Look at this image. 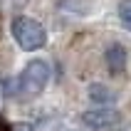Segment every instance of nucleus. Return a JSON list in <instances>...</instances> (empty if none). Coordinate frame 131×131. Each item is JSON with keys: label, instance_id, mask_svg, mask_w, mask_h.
<instances>
[{"label": "nucleus", "instance_id": "nucleus-1", "mask_svg": "<svg viewBox=\"0 0 131 131\" xmlns=\"http://www.w3.org/2000/svg\"><path fill=\"white\" fill-rule=\"evenodd\" d=\"M13 37L17 40V45L22 50H27V52L40 50L47 42L45 27L37 20H32V17H15L13 20Z\"/></svg>", "mask_w": 131, "mask_h": 131}, {"label": "nucleus", "instance_id": "nucleus-2", "mask_svg": "<svg viewBox=\"0 0 131 131\" xmlns=\"http://www.w3.org/2000/svg\"><path fill=\"white\" fill-rule=\"evenodd\" d=\"M50 82V64L45 59H32L20 74V89L25 94H40Z\"/></svg>", "mask_w": 131, "mask_h": 131}, {"label": "nucleus", "instance_id": "nucleus-3", "mask_svg": "<svg viewBox=\"0 0 131 131\" xmlns=\"http://www.w3.org/2000/svg\"><path fill=\"white\" fill-rule=\"evenodd\" d=\"M119 114L111 109H94V111H84L82 114V121H84V126H89V129L94 131H106V129H114V126L119 124Z\"/></svg>", "mask_w": 131, "mask_h": 131}, {"label": "nucleus", "instance_id": "nucleus-4", "mask_svg": "<svg viewBox=\"0 0 131 131\" xmlns=\"http://www.w3.org/2000/svg\"><path fill=\"white\" fill-rule=\"evenodd\" d=\"M106 67H109L111 74H121L124 72V67H126V50L119 42H114L109 50H106Z\"/></svg>", "mask_w": 131, "mask_h": 131}, {"label": "nucleus", "instance_id": "nucleus-5", "mask_svg": "<svg viewBox=\"0 0 131 131\" xmlns=\"http://www.w3.org/2000/svg\"><path fill=\"white\" fill-rule=\"evenodd\" d=\"M89 96H92L94 104H114V99H116V94L111 89H106L104 84H99V82L89 87Z\"/></svg>", "mask_w": 131, "mask_h": 131}, {"label": "nucleus", "instance_id": "nucleus-6", "mask_svg": "<svg viewBox=\"0 0 131 131\" xmlns=\"http://www.w3.org/2000/svg\"><path fill=\"white\" fill-rule=\"evenodd\" d=\"M119 17H121V25H124V27L131 32V0L119 7Z\"/></svg>", "mask_w": 131, "mask_h": 131}, {"label": "nucleus", "instance_id": "nucleus-7", "mask_svg": "<svg viewBox=\"0 0 131 131\" xmlns=\"http://www.w3.org/2000/svg\"><path fill=\"white\" fill-rule=\"evenodd\" d=\"M0 131H13V126L7 124V121H5L3 116H0Z\"/></svg>", "mask_w": 131, "mask_h": 131}]
</instances>
